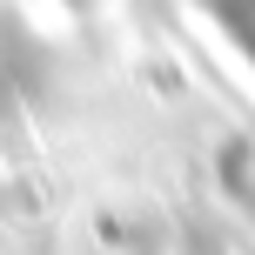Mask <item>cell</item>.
Wrapping results in <instances>:
<instances>
[{
    "label": "cell",
    "instance_id": "6da1fadb",
    "mask_svg": "<svg viewBox=\"0 0 255 255\" xmlns=\"http://www.w3.org/2000/svg\"><path fill=\"white\" fill-rule=\"evenodd\" d=\"M208 13L229 27V40L255 61V0H208Z\"/></svg>",
    "mask_w": 255,
    "mask_h": 255
}]
</instances>
